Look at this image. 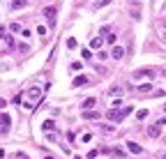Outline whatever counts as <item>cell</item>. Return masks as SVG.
Returning a JSON list of instances; mask_svg holds the SVG:
<instances>
[{"label": "cell", "instance_id": "obj_1", "mask_svg": "<svg viewBox=\"0 0 166 159\" xmlns=\"http://www.w3.org/2000/svg\"><path fill=\"white\" fill-rule=\"evenodd\" d=\"M129 113H132V106H124V108H111V111H109V118H111L113 122H120L122 118H127Z\"/></svg>", "mask_w": 166, "mask_h": 159}, {"label": "cell", "instance_id": "obj_2", "mask_svg": "<svg viewBox=\"0 0 166 159\" xmlns=\"http://www.w3.org/2000/svg\"><path fill=\"white\" fill-rule=\"evenodd\" d=\"M157 72H155V69H139V72H134V79H152V76H155Z\"/></svg>", "mask_w": 166, "mask_h": 159}, {"label": "cell", "instance_id": "obj_3", "mask_svg": "<svg viewBox=\"0 0 166 159\" xmlns=\"http://www.w3.org/2000/svg\"><path fill=\"white\" fill-rule=\"evenodd\" d=\"M42 14L46 16V21H49V26H51V28L56 26V7H46L44 12H42Z\"/></svg>", "mask_w": 166, "mask_h": 159}, {"label": "cell", "instance_id": "obj_4", "mask_svg": "<svg viewBox=\"0 0 166 159\" xmlns=\"http://www.w3.org/2000/svg\"><path fill=\"white\" fill-rule=\"evenodd\" d=\"M9 115L7 113H2V118H0V134H7L9 132Z\"/></svg>", "mask_w": 166, "mask_h": 159}, {"label": "cell", "instance_id": "obj_5", "mask_svg": "<svg viewBox=\"0 0 166 159\" xmlns=\"http://www.w3.org/2000/svg\"><path fill=\"white\" fill-rule=\"evenodd\" d=\"M127 150L132 152V155H141V152H143V148H141L139 143H134V141H127Z\"/></svg>", "mask_w": 166, "mask_h": 159}, {"label": "cell", "instance_id": "obj_6", "mask_svg": "<svg viewBox=\"0 0 166 159\" xmlns=\"http://www.w3.org/2000/svg\"><path fill=\"white\" fill-rule=\"evenodd\" d=\"M159 134H162V125H152V127H148V136L157 138Z\"/></svg>", "mask_w": 166, "mask_h": 159}, {"label": "cell", "instance_id": "obj_7", "mask_svg": "<svg viewBox=\"0 0 166 159\" xmlns=\"http://www.w3.org/2000/svg\"><path fill=\"white\" fill-rule=\"evenodd\" d=\"M102 44H104V37H102V35H99V37H92V39H90V51L99 49Z\"/></svg>", "mask_w": 166, "mask_h": 159}, {"label": "cell", "instance_id": "obj_8", "mask_svg": "<svg viewBox=\"0 0 166 159\" xmlns=\"http://www.w3.org/2000/svg\"><path fill=\"white\" fill-rule=\"evenodd\" d=\"M111 55H113V60H120V58L124 55V49H122V46H113V51H111Z\"/></svg>", "mask_w": 166, "mask_h": 159}, {"label": "cell", "instance_id": "obj_9", "mask_svg": "<svg viewBox=\"0 0 166 159\" xmlns=\"http://www.w3.org/2000/svg\"><path fill=\"white\" fill-rule=\"evenodd\" d=\"M95 104H97V102H95V97H88L85 102H83V111H92Z\"/></svg>", "mask_w": 166, "mask_h": 159}, {"label": "cell", "instance_id": "obj_10", "mask_svg": "<svg viewBox=\"0 0 166 159\" xmlns=\"http://www.w3.org/2000/svg\"><path fill=\"white\" fill-rule=\"evenodd\" d=\"M0 37H2V39H5V42H7L9 46H12V44H14V42H12V37H9V35H7V28H5V26H0Z\"/></svg>", "mask_w": 166, "mask_h": 159}, {"label": "cell", "instance_id": "obj_11", "mask_svg": "<svg viewBox=\"0 0 166 159\" xmlns=\"http://www.w3.org/2000/svg\"><path fill=\"white\" fill-rule=\"evenodd\" d=\"M88 83V76H76V79H74V88H81V85H85Z\"/></svg>", "mask_w": 166, "mask_h": 159}, {"label": "cell", "instance_id": "obj_12", "mask_svg": "<svg viewBox=\"0 0 166 159\" xmlns=\"http://www.w3.org/2000/svg\"><path fill=\"white\" fill-rule=\"evenodd\" d=\"M99 129H102L104 134H113V132H115V125H106V122H102V125H99Z\"/></svg>", "mask_w": 166, "mask_h": 159}, {"label": "cell", "instance_id": "obj_13", "mask_svg": "<svg viewBox=\"0 0 166 159\" xmlns=\"http://www.w3.org/2000/svg\"><path fill=\"white\" fill-rule=\"evenodd\" d=\"M83 118H85V120H97L99 113L97 111H83Z\"/></svg>", "mask_w": 166, "mask_h": 159}, {"label": "cell", "instance_id": "obj_14", "mask_svg": "<svg viewBox=\"0 0 166 159\" xmlns=\"http://www.w3.org/2000/svg\"><path fill=\"white\" fill-rule=\"evenodd\" d=\"M28 97H30V99H32V102H35V99H39V97H42V92H39V88H32V90H28Z\"/></svg>", "mask_w": 166, "mask_h": 159}, {"label": "cell", "instance_id": "obj_15", "mask_svg": "<svg viewBox=\"0 0 166 159\" xmlns=\"http://www.w3.org/2000/svg\"><path fill=\"white\" fill-rule=\"evenodd\" d=\"M136 90H139L141 95H148V92L152 90V85H150V83H143V85H139V88H136Z\"/></svg>", "mask_w": 166, "mask_h": 159}, {"label": "cell", "instance_id": "obj_16", "mask_svg": "<svg viewBox=\"0 0 166 159\" xmlns=\"http://www.w3.org/2000/svg\"><path fill=\"white\" fill-rule=\"evenodd\" d=\"M42 129H44V132H51V129H56V122H53V120H46L44 125H42Z\"/></svg>", "mask_w": 166, "mask_h": 159}, {"label": "cell", "instance_id": "obj_17", "mask_svg": "<svg viewBox=\"0 0 166 159\" xmlns=\"http://www.w3.org/2000/svg\"><path fill=\"white\" fill-rule=\"evenodd\" d=\"M26 0H14V2H12V7H14V9H19V7H26Z\"/></svg>", "mask_w": 166, "mask_h": 159}, {"label": "cell", "instance_id": "obj_18", "mask_svg": "<svg viewBox=\"0 0 166 159\" xmlns=\"http://www.w3.org/2000/svg\"><path fill=\"white\" fill-rule=\"evenodd\" d=\"M109 2H111V0H97V2H95V9H102V7H106Z\"/></svg>", "mask_w": 166, "mask_h": 159}, {"label": "cell", "instance_id": "obj_19", "mask_svg": "<svg viewBox=\"0 0 166 159\" xmlns=\"http://www.w3.org/2000/svg\"><path fill=\"white\" fill-rule=\"evenodd\" d=\"M111 155H115V157H124V150L122 148H113V150H109Z\"/></svg>", "mask_w": 166, "mask_h": 159}, {"label": "cell", "instance_id": "obj_20", "mask_svg": "<svg viewBox=\"0 0 166 159\" xmlns=\"http://www.w3.org/2000/svg\"><path fill=\"white\" fill-rule=\"evenodd\" d=\"M115 39H118L115 32H109V35H106V42H109V44H115Z\"/></svg>", "mask_w": 166, "mask_h": 159}, {"label": "cell", "instance_id": "obj_21", "mask_svg": "<svg viewBox=\"0 0 166 159\" xmlns=\"http://www.w3.org/2000/svg\"><path fill=\"white\" fill-rule=\"evenodd\" d=\"M136 118H139V120H145V118H148V111H145V108H141L139 113H136Z\"/></svg>", "mask_w": 166, "mask_h": 159}, {"label": "cell", "instance_id": "obj_22", "mask_svg": "<svg viewBox=\"0 0 166 159\" xmlns=\"http://www.w3.org/2000/svg\"><path fill=\"white\" fill-rule=\"evenodd\" d=\"M9 30H12V32H21V30H23V28L19 26V23H12V26H9Z\"/></svg>", "mask_w": 166, "mask_h": 159}, {"label": "cell", "instance_id": "obj_23", "mask_svg": "<svg viewBox=\"0 0 166 159\" xmlns=\"http://www.w3.org/2000/svg\"><path fill=\"white\" fill-rule=\"evenodd\" d=\"M67 49H76V39H74V37L67 39Z\"/></svg>", "mask_w": 166, "mask_h": 159}, {"label": "cell", "instance_id": "obj_24", "mask_svg": "<svg viewBox=\"0 0 166 159\" xmlns=\"http://www.w3.org/2000/svg\"><path fill=\"white\" fill-rule=\"evenodd\" d=\"M83 58H85V60H90V58H92V51L85 49V51H83Z\"/></svg>", "mask_w": 166, "mask_h": 159}, {"label": "cell", "instance_id": "obj_25", "mask_svg": "<svg viewBox=\"0 0 166 159\" xmlns=\"http://www.w3.org/2000/svg\"><path fill=\"white\" fill-rule=\"evenodd\" d=\"M120 92H122L120 88H111V90H109V95H120Z\"/></svg>", "mask_w": 166, "mask_h": 159}, {"label": "cell", "instance_id": "obj_26", "mask_svg": "<svg viewBox=\"0 0 166 159\" xmlns=\"http://www.w3.org/2000/svg\"><path fill=\"white\" fill-rule=\"evenodd\" d=\"M90 138H92V134H83V136H81V141H83V143H88Z\"/></svg>", "mask_w": 166, "mask_h": 159}, {"label": "cell", "instance_id": "obj_27", "mask_svg": "<svg viewBox=\"0 0 166 159\" xmlns=\"http://www.w3.org/2000/svg\"><path fill=\"white\" fill-rule=\"evenodd\" d=\"M5 106H7V102H5V99H0V108H5Z\"/></svg>", "mask_w": 166, "mask_h": 159}, {"label": "cell", "instance_id": "obj_28", "mask_svg": "<svg viewBox=\"0 0 166 159\" xmlns=\"http://www.w3.org/2000/svg\"><path fill=\"white\" fill-rule=\"evenodd\" d=\"M159 159H166V152H162V155H159Z\"/></svg>", "mask_w": 166, "mask_h": 159}, {"label": "cell", "instance_id": "obj_29", "mask_svg": "<svg viewBox=\"0 0 166 159\" xmlns=\"http://www.w3.org/2000/svg\"><path fill=\"white\" fill-rule=\"evenodd\" d=\"M162 26H166V19H162Z\"/></svg>", "mask_w": 166, "mask_h": 159}, {"label": "cell", "instance_id": "obj_30", "mask_svg": "<svg viewBox=\"0 0 166 159\" xmlns=\"http://www.w3.org/2000/svg\"><path fill=\"white\" fill-rule=\"evenodd\" d=\"M164 113H166V104H164Z\"/></svg>", "mask_w": 166, "mask_h": 159}, {"label": "cell", "instance_id": "obj_31", "mask_svg": "<svg viewBox=\"0 0 166 159\" xmlns=\"http://www.w3.org/2000/svg\"><path fill=\"white\" fill-rule=\"evenodd\" d=\"M76 159H81V157H76Z\"/></svg>", "mask_w": 166, "mask_h": 159}]
</instances>
